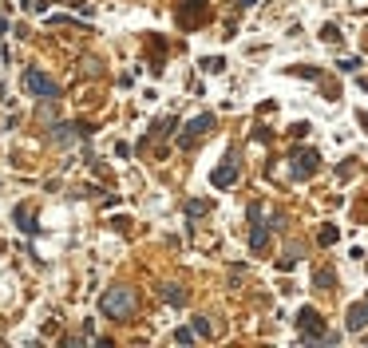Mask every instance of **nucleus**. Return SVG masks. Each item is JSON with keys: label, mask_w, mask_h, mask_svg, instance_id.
<instances>
[{"label": "nucleus", "mask_w": 368, "mask_h": 348, "mask_svg": "<svg viewBox=\"0 0 368 348\" xmlns=\"http://www.w3.org/2000/svg\"><path fill=\"white\" fill-rule=\"evenodd\" d=\"M234 178H237V167H234V163H226V167H218L214 174H210V182H214L218 190H226V186H234Z\"/></svg>", "instance_id": "obj_7"}, {"label": "nucleus", "mask_w": 368, "mask_h": 348, "mask_svg": "<svg viewBox=\"0 0 368 348\" xmlns=\"http://www.w3.org/2000/svg\"><path fill=\"white\" fill-rule=\"evenodd\" d=\"M175 340H178V344H190V340H194V333H190V329H178V333H175Z\"/></svg>", "instance_id": "obj_16"}, {"label": "nucleus", "mask_w": 368, "mask_h": 348, "mask_svg": "<svg viewBox=\"0 0 368 348\" xmlns=\"http://www.w3.org/2000/svg\"><path fill=\"white\" fill-rule=\"evenodd\" d=\"M321 36H324V40H329V44H337V40H340V32L333 28V24H324V32H321Z\"/></svg>", "instance_id": "obj_15"}, {"label": "nucleus", "mask_w": 368, "mask_h": 348, "mask_svg": "<svg viewBox=\"0 0 368 348\" xmlns=\"http://www.w3.org/2000/svg\"><path fill=\"white\" fill-rule=\"evenodd\" d=\"M99 309H103V317H111V320L131 317V313H135V293H131L127 285L107 289V293H103V301H99Z\"/></svg>", "instance_id": "obj_1"}, {"label": "nucleus", "mask_w": 368, "mask_h": 348, "mask_svg": "<svg viewBox=\"0 0 368 348\" xmlns=\"http://www.w3.org/2000/svg\"><path fill=\"white\" fill-rule=\"evenodd\" d=\"M206 210H210V206H206V202H198V198H194V202H186V214H190V218H202Z\"/></svg>", "instance_id": "obj_11"}, {"label": "nucleus", "mask_w": 368, "mask_h": 348, "mask_svg": "<svg viewBox=\"0 0 368 348\" xmlns=\"http://www.w3.org/2000/svg\"><path fill=\"white\" fill-rule=\"evenodd\" d=\"M24 91H32L36 99H56L59 95V87L44 76V72H24Z\"/></svg>", "instance_id": "obj_3"}, {"label": "nucleus", "mask_w": 368, "mask_h": 348, "mask_svg": "<svg viewBox=\"0 0 368 348\" xmlns=\"http://www.w3.org/2000/svg\"><path fill=\"white\" fill-rule=\"evenodd\" d=\"M317 167H321V154H317V151H297L293 154V174H297V178H309Z\"/></svg>", "instance_id": "obj_5"}, {"label": "nucleus", "mask_w": 368, "mask_h": 348, "mask_svg": "<svg viewBox=\"0 0 368 348\" xmlns=\"http://www.w3.org/2000/svg\"><path fill=\"white\" fill-rule=\"evenodd\" d=\"M162 297H166L170 305H182V301H186V297H182V289H175V285H162Z\"/></svg>", "instance_id": "obj_10"}, {"label": "nucleus", "mask_w": 368, "mask_h": 348, "mask_svg": "<svg viewBox=\"0 0 368 348\" xmlns=\"http://www.w3.org/2000/svg\"><path fill=\"white\" fill-rule=\"evenodd\" d=\"M321 242H324V245L337 242V226H324V229H321Z\"/></svg>", "instance_id": "obj_13"}, {"label": "nucleus", "mask_w": 368, "mask_h": 348, "mask_svg": "<svg viewBox=\"0 0 368 348\" xmlns=\"http://www.w3.org/2000/svg\"><path fill=\"white\" fill-rule=\"evenodd\" d=\"M297 329H301V336H305V340H324V320H321V313H317L313 305L297 313Z\"/></svg>", "instance_id": "obj_2"}, {"label": "nucleus", "mask_w": 368, "mask_h": 348, "mask_svg": "<svg viewBox=\"0 0 368 348\" xmlns=\"http://www.w3.org/2000/svg\"><path fill=\"white\" fill-rule=\"evenodd\" d=\"M317 285H321V289L333 285V269H321V273H317Z\"/></svg>", "instance_id": "obj_14"}, {"label": "nucleus", "mask_w": 368, "mask_h": 348, "mask_svg": "<svg viewBox=\"0 0 368 348\" xmlns=\"http://www.w3.org/2000/svg\"><path fill=\"white\" fill-rule=\"evenodd\" d=\"M265 245H269V229L253 222V229H250V249H253V253H262Z\"/></svg>", "instance_id": "obj_8"}, {"label": "nucleus", "mask_w": 368, "mask_h": 348, "mask_svg": "<svg viewBox=\"0 0 368 348\" xmlns=\"http://www.w3.org/2000/svg\"><path fill=\"white\" fill-rule=\"evenodd\" d=\"M356 67H360V60H356V56H349V60H340V72H356Z\"/></svg>", "instance_id": "obj_17"}, {"label": "nucleus", "mask_w": 368, "mask_h": 348, "mask_svg": "<svg viewBox=\"0 0 368 348\" xmlns=\"http://www.w3.org/2000/svg\"><path fill=\"white\" fill-rule=\"evenodd\" d=\"M237 4H242V8H250V4H257V0H237Z\"/></svg>", "instance_id": "obj_18"}, {"label": "nucleus", "mask_w": 368, "mask_h": 348, "mask_svg": "<svg viewBox=\"0 0 368 348\" xmlns=\"http://www.w3.org/2000/svg\"><path fill=\"white\" fill-rule=\"evenodd\" d=\"M210 127H214V115H194V119L186 123V131H182V147H194Z\"/></svg>", "instance_id": "obj_4"}, {"label": "nucleus", "mask_w": 368, "mask_h": 348, "mask_svg": "<svg viewBox=\"0 0 368 348\" xmlns=\"http://www.w3.org/2000/svg\"><path fill=\"white\" fill-rule=\"evenodd\" d=\"M202 67H206V72H222L226 60H222V56H210V60H202Z\"/></svg>", "instance_id": "obj_12"}, {"label": "nucleus", "mask_w": 368, "mask_h": 348, "mask_svg": "<svg viewBox=\"0 0 368 348\" xmlns=\"http://www.w3.org/2000/svg\"><path fill=\"white\" fill-rule=\"evenodd\" d=\"M16 226L24 229V234H36V222H32V214L24 206H16Z\"/></svg>", "instance_id": "obj_9"}, {"label": "nucleus", "mask_w": 368, "mask_h": 348, "mask_svg": "<svg viewBox=\"0 0 368 348\" xmlns=\"http://www.w3.org/2000/svg\"><path fill=\"white\" fill-rule=\"evenodd\" d=\"M349 333H360V329H368V301H360V305H353L349 309Z\"/></svg>", "instance_id": "obj_6"}]
</instances>
